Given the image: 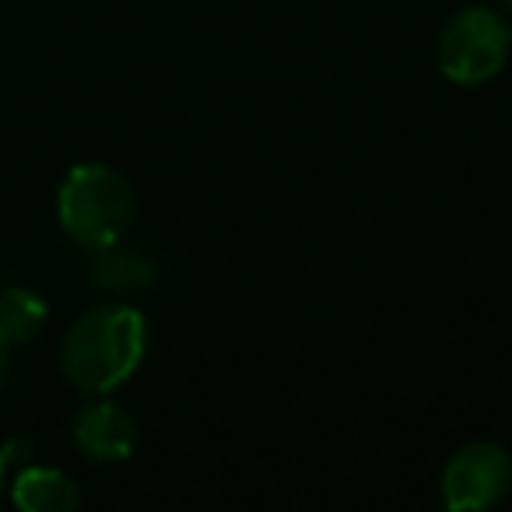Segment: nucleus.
Listing matches in <instances>:
<instances>
[{"label": "nucleus", "instance_id": "obj_1", "mask_svg": "<svg viewBox=\"0 0 512 512\" xmlns=\"http://www.w3.org/2000/svg\"><path fill=\"white\" fill-rule=\"evenodd\" d=\"M148 323L127 302H106L71 323L60 341V372L85 397H106L120 390L144 362Z\"/></svg>", "mask_w": 512, "mask_h": 512}, {"label": "nucleus", "instance_id": "obj_2", "mask_svg": "<svg viewBox=\"0 0 512 512\" xmlns=\"http://www.w3.org/2000/svg\"><path fill=\"white\" fill-rule=\"evenodd\" d=\"M60 228L85 249H106L127 239L137 218V197L130 179L106 162H81L67 169L57 193Z\"/></svg>", "mask_w": 512, "mask_h": 512}, {"label": "nucleus", "instance_id": "obj_3", "mask_svg": "<svg viewBox=\"0 0 512 512\" xmlns=\"http://www.w3.org/2000/svg\"><path fill=\"white\" fill-rule=\"evenodd\" d=\"M512 50V29L498 11L474 4L463 8L442 25L439 43H435V64L442 78L453 85L474 88L498 78Z\"/></svg>", "mask_w": 512, "mask_h": 512}, {"label": "nucleus", "instance_id": "obj_4", "mask_svg": "<svg viewBox=\"0 0 512 512\" xmlns=\"http://www.w3.org/2000/svg\"><path fill=\"white\" fill-rule=\"evenodd\" d=\"M512 491V456L491 439L460 446L442 467V502L453 512L491 509Z\"/></svg>", "mask_w": 512, "mask_h": 512}, {"label": "nucleus", "instance_id": "obj_5", "mask_svg": "<svg viewBox=\"0 0 512 512\" xmlns=\"http://www.w3.org/2000/svg\"><path fill=\"white\" fill-rule=\"evenodd\" d=\"M74 442L95 463H123L137 449V425L120 404L92 397L74 414Z\"/></svg>", "mask_w": 512, "mask_h": 512}, {"label": "nucleus", "instance_id": "obj_6", "mask_svg": "<svg viewBox=\"0 0 512 512\" xmlns=\"http://www.w3.org/2000/svg\"><path fill=\"white\" fill-rule=\"evenodd\" d=\"M11 502L25 512H74L81 505V488L60 467L32 463V467H22L15 474Z\"/></svg>", "mask_w": 512, "mask_h": 512}, {"label": "nucleus", "instance_id": "obj_7", "mask_svg": "<svg viewBox=\"0 0 512 512\" xmlns=\"http://www.w3.org/2000/svg\"><path fill=\"white\" fill-rule=\"evenodd\" d=\"M95 267L92 278L99 288L116 295H137L148 292L158 281V260L141 246H127V242H113L106 249H95Z\"/></svg>", "mask_w": 512, "mask_h": 512}, {"label": "nucleus", "instance_id": "obj_8", "mask_svg": "<svg viewBox=\"0 0 512 512\" xmlns=\"http://www.w3.org/2000/svg\"><path fill=\"white\" fill-rule=\"evenodd\" d=\"M46 320H50V309L32 288H4L0 292V337L11 348L36 341L43 334Z\"/></svg>", "mask_w": 512, "mask_h": 512}, {"label": "nucleus", "instance_id": "obj_9", "mask_svg": "<svg viewBox=\"0 0 512 512\" xmlns=\"http://www.w3.org/2000/svg\"><path fill=\"white\" fill-rule=\"evenodd\" d=\"M11 344L0 337V390H4V383H8V376H11V362H15V355H11Z\"/></svg>", "mask_w": 512, "mask_h": 512}, {"label": "nucleus", "instance_id": "obj_10", "mask_svg": "<svg viewBox=\"0 0 512 512\" xmlns=\"http://www.w3.org/2000/svg\"><path fill=\"white\" fill-rule=\"evenodd\" d=\"M4 477H8V460H4V453H0V491H4Z\"/></svg>", "mask_w": 512, "mask_h": 512}, {"label": "nucleus", "instance_id": "obj_11", "mask_svg": "<svg viewBox=\"0 0 512 512\" xmlns=\"http://www.w3.org/2000/svg\"><path fill=\"white\" fill-rule=\"evenodd\" d=\"M502 8H505V11H509V15H512V0H502Z\"/></svg>", "mask_w": 512, "mask_h": 512}]
</instances>
